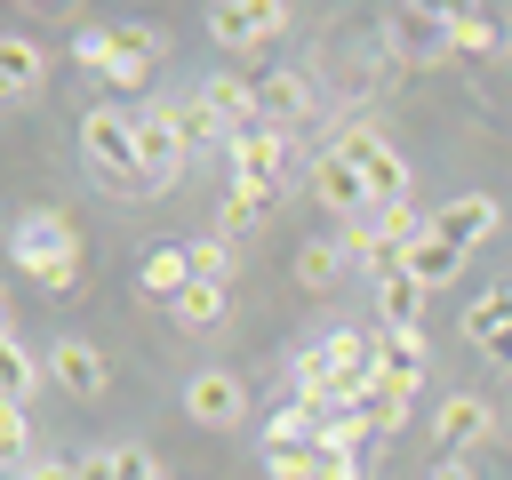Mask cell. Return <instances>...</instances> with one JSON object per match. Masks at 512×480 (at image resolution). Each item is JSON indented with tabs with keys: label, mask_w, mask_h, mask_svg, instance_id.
<instances>
[{
	"label": "cell",
	"mask_w": 512,
	"mask_h": 480,
	"mask_svg": "<svg viewBox=\"0 0 512 480\" xmlns=\"http://www.w3.org/2000/svg\"><path fill=\"white\" fill-rule=\"evenodd\" d=\"M336 272H344V248H328V240H312V248L296 256V280H304V288H328Z\"/></svg>",
	"instance_id": "obj_26"
},
{
	"label": "cell",
	"mask_w": 512,
	"mask_h": 480,
	"mask_svg": "<svg viewBox=\"0 0 512 480\" xmlns=\"http://www.w3.org/2000/svg\"><path fill=\"white\" fill-rule=\"evenodd\" d=\"M80 152H88V168H96L112 192H144V168H136V112L96 104V112L80 120Z\"/></svg>",
	"instance_id": "obj_2"
},
{
	"label": "cell",
	"mask_w": 512,
	"mask_h": 480,
	"mask_svg": "<svg viewBox=\"0 0 512 480\" xmlns=\"http://www.w3.org/2000/svg\"><path fill=\"white\" fill-rule=\"evenodd\" d=\"M384 32H392V40H408V56H416V64H432V56H448V48H456L448 8H392V16H384Z\"/></svg>",
	"instance_id": "obj_12"
},
{
	"label": "cell",
	"mask_w": 512,
	"mask_h": 480,
	"mask_svg": "<svg viewBox=\"0 0 512 480\" xmlns=\"http://www.w3.org/2000/svg\"><path fill=\"white\" fill-rule=\"evenodd\" d=\"M256 104H264V128H280V136L320 112V96H312L304 72H264V80H256Z\"/></svg>",
	"instance_id": "obj_9"
},
{
	"label": "cell",
	"mask_w": 512,
	"mask_h": 480,
	"mask_svg": "<svg viewBox=\"0 0 512 480\" xmlns=\"http://www.w3.org/2000/svg\"><path fill=\"white\" fill-rule=\"evenodd\" d=\"M80 480H112V448H96V456H80Z\"/></svg>",
	"instance_id": "obj_33"
},
{
	"label": "cell",
	"mask_w": 512,
	"mask_h": 480,
	"mask_svg": "<svg viewBox=\"0 0 512 480\" xmlns=\"http://www.w3.org/2000/svg\"><path fill=\"white\" fill-rule=\"evenodd\" d=\"M192 272H200V280H224V272H232V240H224V232H216V240H192Z\"/></svg>",
	"instance_id": "obj_28"
},
{
	"label": "cell",
	"mask_w": 512,
	"mask_h": 480,
	"mask_svg": "<svg viewBox=\"0 0 512 480\" xmlns=\"http://www.w3.org/2000/svg\"><path fill=\"white\" fill-rule=\"evenodd\" d=\"M184 416L208 424V432H232V424L248 416V384H240L232 368H200V376L184 384Z\"/></svg>",
	"instance_id": "obj_5"
},
{
	"label": "cell",
	"mask_w": 512,
	"mask_h": 480,
	"mask_svg": "<svg viewBox=\"0 0 512 480\" xmlns=\"http://www.w3.org/2000/svg\"><path fill=\"white\" fill-rule=\"evenodd\" d=\"M264 472L272 480H320L328 472V448H264Z\"/></svg>",
	"instance_id": "obj_23"
},
{
	"label": "cell",
	"mask_w": 512,
	"mask_h": 480,
	"mask_svg": "<svg viewBox=\"0 0 512 480\" xmlns=\"http://www.w3.org/2000/svg\"><path fill=\"white\" fill-rule=\"evenodd\" d=\"M408 272H416L424 288H440V280H456V272H464V248H456V240H440V232L424 224V240L408 248Z\"/></svg>",
	"instance_id": "obj_18"
},
{
	"label": "cell",
	"mask_w": 512,
	"mask_h": 480,
	"mask_svg": "<svg viewBox=\"0 0 512 480\" xmlns=\"http://www.w3.org/2000/svg\"><path fill=\"white\" fill-rule=\"evenodd\" d=\"M112 480H160L152 448H112Z\"/></svg>",
	"instance_id": "obj_29"
},
{
	"label": "cell",
	"mask_w": 512,
	"mask_h": 480,
	"mask_svg": "<svg viewBox=\"0 0 512 480\" xmlns=\"http://www.w3.org/2000/svg\"><path fill=\"white\" fill-rule=\"evenodd\" d=\"M432 480H472V472H464V464H440V472H432Z\"/></svg>",
	"instance_id": "obj_36"
},
{
	"label": "cell",
	"mask_w": 512,
	"mask_h": 480,
	"mask_svg": "<svg viewBox=\"0 0 512 480\" xmlns=\"http://www.w3.org/2000/svg\"><path fill=\"white\" fill-rule=\"evenodd\" d=\"M224 312H232V296H224V280H192V288L176 296V320H184V328H216Z\"/></svg>",
	"instance_id": "obj_21"
},
{
	"label": "cell",
	"mask_w": 512,
	"mask_h": 480,
	"mask_svg": "<svg viewBox=\"0 0 512 480\" xmlns=\"http://www.w3.org/2000/svg\"><path fill=\"white\" fill-rule=\"evenodd\" d=\"M8 256L40 280V288H72L80 280V232L64 208H24L16 232H8Z\"/></svg>",
	"instance_id": "obj_1"
},
{
	"label": "cell",
	"mask_w": 512,
	"mask_h": 480,
	"mask_svg": "<svg viewBox=\"0 0 512 480\" xmlns=\"http://www.w3.org/2000/svg\"><path fill=\"white\" fill-rule=\"evenodd\" d=\"M328 152L360 168V184H368V200H376V208H400V200H408V160H400V152H392L368 120H360V128H344Z\"/></svg>",
	"instance_id": "obj_3"
},
{
	"label": "cell",
	"mask_w": 512,
	"mask_h": 480,
	"mask_svg": "<svg viewBox=\"0 0 512 480\" xmlns=\"http://www.w3.org/2000/svg\"><path fill=\"white\" fill-rule=\"evenodd\" d=\"M168 112H176V128H184V144H208V136H224V128H216V120H208L200 104H168Z\"/></svg>",
	"instance_id": "obj_30"
},
{
	"label": "cell",
	"mask_w": 512,
	"mask_h": 480,
	"mask_svg": "<svg viewBox=\"0 0 512 480\" xmlns=\"http://www.w3.org/2000/svg\"><path fill=\"white\" fill-rule=\"evenodd\" d=\"M488 424H496V408H488L480 392H448V400H440V416H432V432H440L448 448H472V440H488Z\"/></svg>",
	"instance_id": "obj_16"
},
{
	"label": "cell",
	"mask_w": 512,
	"mask_h": 480,
	"mask_svg": "<svg viewBox=\"0 0 512 480\" xmlns=\"http://www.w3.org/2000/svg\"><path fill=\"white\" fill-rule=\"evenodd\" d=\"M136 280H144V296H160V304H176V296H184V288L200 280V272H192V240H168V248H152Z\"/></svg>",
	"instance_id": "obj_15"
},
{
	"label": "cell",
	"mask_w": 512,
	"mask_h": 480,
	"mask_svg": "<svg viewBox=\"0 0 512 480\" xmlns=\"http://www.w3.org/2000/svg\"><path fill=\"white\" fill-rule=\"evenodd\" d=\"M496 216H504V208H496L488 192H464V200H448V208H432V232H440V240H456V248L472 256V248H480V240L496 232Z\"/></svg>",
	"instance_id": "obj_13"
},
{
	"label": "cell",
	"mask_w": 512,
	"mask_h": 480,
	"mask_svg": "<svg viewBox=\"0 0 512 480\" xmlns=\"http://www.w3.org/2000/svg\"><path fill=\"white\" fill-rule=\"evenodd\" d=\"M504 328H512V288H488V296H480V304L464 312V336H472V344L488 352V344H496Z\"/></svg>",
	"instance_id": "obj_22"
},
{
	"label": "cell",
	"mask_w": 512,
	"mask_h": 480,
	"mask_svg": "<svg viewBox=\"0 0 512 480\" xmlns=\"http://www.w3.org/2000/svg\"><path fill=\"white\" fill-rule=\"evenodd\" d=\"M72 64L112 72V64H120V32H104V24H96V32H80V40H72Z\"/></svg>",
	"instance_id": "obj_25"
},
{
	"label": "cell",
	"mask_w": 512,
	"mask_h": 480,
	"mask_svg": "<svg viewBox=\"0 0 512 480\" xmlns=\"http://www.w3.org/2000/svg\"><path fill=\"white\" fill-rule=\"evenodd\" d=\"M0 88H8V96H32V88H40V40L8 32V48H0Z\"/></svg>",
	"instance_id": "obj_20"
},
{
	"label": "cell",
	"mask_w": 512,
	"mask_h": 480,
	"mask_svg": "<svg viewBox=\"0 0 512 480\" xmlns=\"http://www.w3.org/2000/svg\"><path fill=\"white\" fill-rule=\"evenodd\" d=\"M48 376L72 392V400H96L104 384H112V368H104V352L96 344H80V336H64V344H48Z\"/></svg>",
	"instance_id": "obj_11"
},
{
	"label": "cell",
	"mask_w": 512,
	"mask_h": 480,
	"mask_svg": "<svg viewBox=\"0 0 512 480\" xmlns=\"http://www.w3.org/2000/svg\"><path fill=\"white\" fill-rule=\"evenodd\" d=\"M312 200L328 208V216H368L376 200H368V184H360V168L352 160H336V152H320L312 160Z\"/></svg>",
	"instance_id": "obj_10"
},
{
	"label": "cell",
	"mask_w": 512,
	"mask_h": 480,
	"mask_svg": "<svg viewBox=\"0 0 512 480\" xmlns=\"http://www.w3.org/2000/svg\"><path fill=\"white\" fill-rule=\"evenodd\" d=\"M488 360H496V368H512V328H504V336L488 344Z\"/></svg>",
	"instance_id": "obj_35"
},
{
	"label": "cell",
	"mask_w": 512,
	"mask_h": 480,
	"mask_svg": "<svg viewBox=\"0 0 512 480\" xmlns=\"http://www.w3.org/2000/svg\"><path fill=\"white\" fill-rule=\"evenodd\" d=\"M208 32H216L224 48H256V40L288 32V8H280V0H216V8H208Z\"/></svg>",
	"instance_id": "obj_7"
},
{
	"label": "cell",
	"mask_w": 512,
	"mask_h": 480,
	"mask_svg": "<svg viewBox=\"0 0 512 480\" xmlns=\"http://www.w3.org/2000/svg\"><path fill=\"white\" fill-rule=\"evenodd\" d=\"M264 208H272V192H240V184H232V200H224V232H248Z\"/></svg>",
	"instance_id": "obj_27"
},
{
	"label": "cell",
	"mask_w": 512,
	"mask_h": 480,
	"mask_svg": "<svg viewBox=\"0 0 512 480\" xmlns=\"http://www.w3.org/2000/svg\"><path fill=\"white\" fill-rule=\"evenodd\" d=\"M280 168H288V136H280V128H248V136H232V184H240V192H272Z\"/></svg>",
	"instance_id": "obj_8"
},
{
	"label": "cell",
	"mask_w": 512,
	"mask_h": 480,
	"mask_svg": "<svg viewBox=\"0 0 512 480\" xmlns=\"http://www.w3.org/2000/svg\"><path fill=\"white\" fill-rule=\"evenodd\" d=\"M448 32H456V48L496 56V48H504V32H512V16H504V8H448Z\"/></svg>",
	"instance_id": "obj_17"
},
{
	"label": "cell",
	"mask_w": 512,
	"mask_h": 480,
	"mask_svg": "<svg viewBox=\"0 0 512 480\" xmlns=\"http://www.w3.org/2000/svg\"><path fill=\"white\" fill-rule=\"evenodd\" d=\"M24 440H32V424H24V400H8V408H0V448H8V456H24Z\"/></svg>",
	"instance_id": "obj_31"
},
{
	"label": "cell",
	"mask_w": 512,
	"mask_h": 480,
	"mask_svg": "<svg viewBox=\"0 0 512 480\" xmlns=\"http://www.w3.org/2000/svg\"><path fill=\"white\" fill-rule=\"evenodd\" d=\"M376 384H392V392H416L424 384V336L416 328H384L376 336Z\"/></svg>",
	"instance_id": "obj_14"
},
{
	"label": "cell",
	"mask_w": 512,
	"mask_h": 480,
	"mask_svg": "<svg viewBox=\"0 0 512 480\" xmlns=\"http://www.w3.org/2000/svg\"><path fill=\"white\" fill-rule=\"evenodd\" d=\"M216 128H224V144L232 136H248V128H264V104H256V80H240V72H216V80H200V96H192Z\"/></svg>",
	"instance_id": "obj_6"
},
{
	"label": "cell",
	"mask_w": 512,
	"mask_h": 480,
	"mask_svg": "<svg viewBox=\"0 0 512 480\" xmlns=\"http://www.w3.org/2000/svg\"><path fill=\"white\" fill-rule=\"evenodd\" d=\"M24 480H80V464H64V456H40V464H24Z\"/></svg>",
	"instance_id": "obj_32"
},
{
	"label": "cell",
	"mask_w": 512,
	"mask_h": 480,
	"mask_svg": "<svg viewBox=\"0 0 512 480\" xmlns=\"http://www.w3.org/2000/svg\"><path fill=\"white\" fill-rule=\"evenodd\" d=\"M184 160H192V144H184V128H176V112H168V104L136 112V168H144V192H168V184L184 176Z\"/></svg>",
	"instance_id": "obj_4"
},
{
	"label": "cell",
	"mask_w": 512,
	"mask_h": 480,
	"mask_svg": "<svg viewBox=\"0 0 512 480\" xmlns=\"http://www.w3.org/2000/svg\"><path fill=\"white\" fill-rule=\"evenodd\" d=\"M376 304H384V328H416V312H424V280L400 264V272L376 280Z\"/></svg>",
	"instance_id": "obj_19"
},
{
	"label": "cell",
	"mask_w": 512,
	"mask_h": 480,
	"mask_svg": "<svg viewBox=\"0 0 512 480\" xmlns=\"http://www.w3.org/2000/svg\"><path fill=\"white\" fill-rule=\"evenodd\" d=\"M320 480H360V464H352V456H328V472H320Z\"/></svg>",
	"instance_id": "obj_34"
},
{
	"label": "cell",
	"mask_w": 512,
	"mask_h": 480,
	"mask_svg": "<svg viewBox=\"0 0 512 480\" xmlns=\"http://www.w3.org/2000/svg\"><path fill=\"white\" fill-rule=\"evenodd\" d=\"M0 368H8V400H24V392H32V384H40V376H48V360H32V352H24V344H16V336H8V344H0Z\"/></svg>",
	"instance_id": "obj_24"
}]
</instances>
